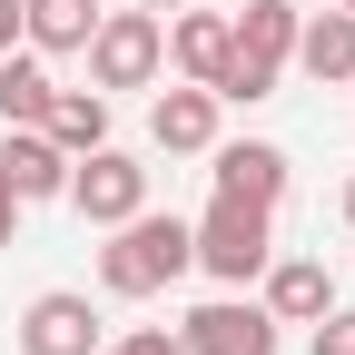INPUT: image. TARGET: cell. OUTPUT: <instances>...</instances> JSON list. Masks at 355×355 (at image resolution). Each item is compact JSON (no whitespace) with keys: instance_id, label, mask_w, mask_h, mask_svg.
<instances>
[{"instance_id":"603a6c76","label":"cell","mask_w":355,"mask_h":355,"mask_svg":"<svg viewBox=\"0 0 355 355\" xmlns=\"http://www.w3.org/2000/svg\"><path fill=\"white\" fill-rule=\"evenodd\" d=\"M336 10H355V0H336Z\"/></svg>"},{"instance_id":"7402d4cb","label":"cell","mask_w":355,"mask_h":355,"mask_svg":"<svg viewBox=\"0 0 355 355\" xmlns=\"http://www.w3.org/2000/svg\"><path fill=\"white\" fill-rule=\"evenodd\" d=\"M345 227H355V178H345Z\"/></svg>"},{"instance_id":"7c38bea8","label":"cell","mask_w":355,"mask_h":355,"mask_svg":"<svg viewBox=\"0 0 355 355\" xmlns=\"http://www.w3.org/2000/svg\"><path fill=\"white\" fill-rule=\"evenodd\" d=\"M306 79H355V10H336V0H326V10L316 20H296V50H286Z\"/></svg>"},{"instance_id":"44dd1931","label":"cell","mask_w":355,"mask_h":355,"mask_svg":"<svg viewBox=\"0 0 355 355\" xmlns=\"http://www.w3.org/2000/svg\"><path fill=\"white\" fill-rule=\"evenodd\" d=\"M139 10H188V0H139Z\"/></svg>"},{"instance_id":"5b68a950","label":"cell","mask_w":355,"mask_h":355,"mask_svg":"<svg viewBox=\"0 0 355 355\" xmlns=\"http://www.w3.org/2000/svg\"><path fill=\"white\" fill-rule=\"evenodd\" d=\"M89 227H119V217H139L148 207V168L139 158H119V148H89V158H69V188H60Z\"/></svg>"},{"instance_id":"7a4b0ae2","label":"cell","mask_w":355,"mask_h":355,"mask_svg":"<svg viewBox=\"0 0 355 355\" xmlns=\"http://www.w3.org/2000/svg\"><path fill=\"white\" fill-rule=\"evenodd\" d=\"M286 50H296V10L286 0H247V20H227V69H217V99H266L277 89V69H286Z\"/></svg>"},{"instance_id":"4fadbf2b","label":"cell","mask_w":355,"mask_h":355,"mask_svg":"<svg viewBox=\"0 0 355 355\" xmlns=\"http://www.w3.org/2000/svg\"><path fill=\"white\" fill-rule=\"evenodd\" d=\"M89 30H99V0H20V40H30L40 60L89 50Z\"/></svg>"},{"instance_id":"ba28073f","label":"cell","mask_w":355,"mask_h":355,"mask_svg":"<svg viewBox=\"0 0 355 355\" xmlns=\"http://www.w3.org/2000/svg\"><path fill=\"white\" fill-rule=\"evenodd\" d=\"M148 139H158L168 158H207V148H217V89H198V79L158 89V109H148Z\"/></svg>"},{"instance_id":"3957f363","label":"cell","mask_w":355,"mask_h":355,"mask_svg":"<svg viewBox=\"0 0 355 355\" xmlns=\"http://www.w3.org/2000/svg\"><path fill=\"white\" fill-rule=\"evenodd\" d=\"M198 266L217 286H247V277H266V257H277V207H247V198H217L207 217H198Z\"/></svg>"},{"instance_id":"9a60e30c","label":"cell","mask_w":355,"mask_h":355,"mask_svg":"<svg viewBox=\"0 0 355 355\" xmlns=\"http://www.w3.org/2000/svg\"><path fill=\"white\" fill-rule=\"evenodd\" d=\"M40 128H50V139H60L69 158L109 148V89H60V99H50V119H40Z\"/></svg>"},{"instance_id":"8fae6325","label":"cell","mask_w":355,"mask_h":355,"mask_svg":"<svg viewBox=\"0 0 355 355\" xmlns=\"http://www.w3.org/2000/svg\"><path fill=\"white\" fill-rule=\"evenodd\" d=\"M207 158H217V198H247V207H277L286 198V148L227 139V148H207Z\"/></svg>"},{"instance_id":"ac0fdd59","label":"cell","mask_w":355,"mask_h":355,"mask_svg":"<svg viewBox=\"0 0 355 355\" xmlns=\"http://www.w3.org/2000/svg\"><path fill=\"white\" fill-rule=\"evenodd\" d=\"M99 355H188L168 326H139V336H119V345H99Z\"/></svg>"},{"instance_id":"9c48e42d","label":"cell","mask_w":355,"mask_h":355,"mask_svg":"<svg viewBox=\"0 0 355 355\" xmlns=\"http://www.w3.org/2000/svg\"><path fill=\"white\" fill-rule=\"evenodd\" d=\"M266 316H277V326H316L326 316V306H336V277H326V266L316 257H266Z\"/></svg>"},{"instance_id":"2e32d148","label":"cell","mask_w":355,"mask_h":355,"mask_svg":"<svg viewBox=\"0 0 355 355\" xmlns=\"http://www.w3.org/2000/svg\"><path fill=\"white\" fill-rule=\"evenodd\" d=\"M168 60H178V79L217 89V69H227V20H217V10H188V20L168 30Z\"/></svg>"},{"instance_id":"6da1fadb","label":"cell","mask_w":355,"mask_h":355,"mask_svg":"<svg viewBox=\"0 0 355 355\" xmlns=\"http://www.w3.org/2000/svg\"><path fill=\"white\" fill-rule=\"evenodd\" d=\"M198 266V237H188V217H119L109 227V247H99V286L109 296H158V286H178Z\"/></svg>"},{"instance_id":"30bf717a","label":"cell","mask_w":355,"mask_h":355,"mask_svg":"<svg viewBox=\"0 0 355 355\" xmlns=\"http://www.w3.org/2000/svg\"><path fill=\"white\" fill-rule=\"evenodd\" d=\"M0 178H10L20 207H30V198H60V188H69V148L50 139V128H10V139H0Z\"/></svg>"},{"instance_id":"e0dca14e","label":"cell","mask_w":355,"mask_h":355,"mask_svg":"<svg viewBox=\"0 0 355 355\" xmlns=\"http://www.w3.org/2000/svg\"><path fill=\"white\" fill-rule=\"evenodd\" d=\"M316 355H355V306H326L316 316Z\"/></svg>"},{"instance_id":"5bb4252c","label":"cell","mask_w":355,"mask_h":355,"mask_svg":"<svg viewBox=\"0 0 355 355\" xmlns=\"http://www.w3.org/2000/svg\"><path fill=\"white\" fill-rule=\"evenodd\" d=\"M50 99H60L50 60H40V50H0V119H10V128H40Z\"/></svg>"},{"instance_id":"8992f818","label":"cell","mask_w":355,"mask_h":355,"mask_svg":"<svg viewBox=\"0 0 355 355\" xmlns=\"http://www.w3.org/2000/svg\"><path fill=\"white\" fill-rule=\"evenodd\" d=\"M178 345L188 355H277V316L247 306V296H217V306H198V316L178 326Z\"/></svg>"},{"instance_id":"277c9868","label":"cell","mask_w":355,"mask_h":355,"mask_svg":"<svg viewBox=\"0 0 355 355\" xmlns=\"http://www.w3.org/2000/svg\"><path fill=\"white\" fill-rule=\"evenodd\" d=\"M158 60H168L158 10H99V30H89V89H148Z\"/></svg>"},{"instance_id":"d6986e66","label":"cell","mask_w":355,"mask_h":355,"mask_svg":"<svg viewBox=\"0 0 355 355\" xmlns=\"http://www.w3.org/2000/svg\"><path fill=\"white\" fill-rule=\"evenodd\" d=\"M0 50H20V0H0Z\"/></svg>"},{"instance_id":"ffe728a7","label":"cell","mask_w":355,"mask_h":355,"mask_svg":"<svg viewBox=\"0 0 355 355\" xmlns=\"http://www.w3.org/2000/svg\"><path fill=\"white\" fill-rule=\"evenodd\" d=\"M10 217H20V198H10V178H0V247H10Z\"/></svg>"},{"instance_id":"52a82bcc","label":"cell","mask_w":355,"mask_h":355,"mask_svg":"<svg viewBox=\"0 0 355 355\" xmlns=\"http://www.w3.org/2000/svg\"><path fill=\"white\" fill-rule=\"evenodd\" d=\"M20 355H99V306L50 286V296H30V316H20Z\"/></svg>"}]
</instances>
